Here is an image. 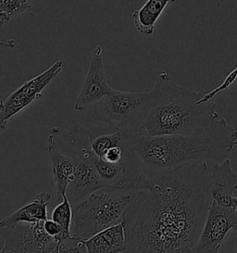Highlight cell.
<instances>
[{
    "mask_svg": "<svg viewBox=\"0 0 237 253\" xmlns=\"http://www.w3.org/2000/svg\"><path fill=\"white\" fill-rule=\"evenodd\" d=\"M151 177L122 219L124 253H181L192 250L212 199L207 163L185 164Z\"/></svg>",
    "mask_w": 237,
    "mask_h": 253,
    "instance_id": "cell-1",
    "label": "cell"
},
{
    "mask_svg": "<svg viewBox=\"0 0 237 253\" xmlns=\"http://www.w3.org/2000/svg\"><path fill=\"white\" fill-rule=\"evenodd\" d=\"M237 146V130L220 115L210 126L191 134L147 136L135 134L134 149L148 176L185 164L221 163Z\"/></svg>",
    "mask_w": 237,
    "mask_h": 253,
    "instance_id": "cell-2",
    "label": "cell"
},
{
    "mask_svg": "<svg viewBox=\"0 0 237 253\" xmlns=\"http://www.w3.org/2000/svg\"><path fill=\"white\" fill-rule=\"evenodd\" d=\"M151 94L150 107L138 134H191L210 126L219 116L213 100L200 104L204 94L178 84L166 71L160 73Z\"/></svg>",
    "mask_w": 237,
    "mask_h": 253,
    "instance_id": "cell-3",
    "label": "cell"
},
{
    "mask_svg": "<svg viewBox=\"0 0 237 253\" xmlns=\"http://www.w3.org/2000/svg\"><path fill=\"white\" fill-rule=\"evenodd\" d=\"M138 192H123L106 187L74 205L72 237L87 240L97 233L122 223L128 207Z\"/></svg>",
    "mask_w": 237,
    "mask_h": 253,
    "instance_id": "cell-4",
    "label": "cell"
},
{
    "mask_svg": "<svg viewBox=\"0 0 237 253\" xmlns=\"http://www.w3.org/2000/svg\"><path fill=\"white\" fill-rule=\"evenodd\" d=\"M50 134L55 137L59 149L74 162V180L67 188L66 196L74 206L105 186L94 163L90 132L88 128L74 125L65 133H62L59 127H54Z\"/></svg>",
    "mask_w": 237,
    "mask_h": 253,
    "instance_id": "cell-5",
    "label": "cell"
},
{
    "mask_svg": "<svg viewBox=\"0 0 237 253\" xmlns=\"http://www.w3.org/2000/svg\"><path fill=\"white\" fill-rule=\"evenodd\" d=\"M151 97V91L127 92L113 88L93 107L92 117L107 126L126 129L133 133L135 130L138 134L149 110Z\"/></svg>",
    "mask_w": 237,
    "mask_h": 253,
    "instance_id": "cell-6",
    "label": "cell"
},
{
    "mask_svg": "<svg viewBox=\"0 0 237 253\" xmlns=\"http://www.w3.org/2000/svg\"><path fill=\"white\" fill-rule=\"evenodd\" d=\"M62 68L63 62L61 60L56 61L44 73L24 83L6 99L0 100V131L6 129L8 121L17 113L43 97V90L61 72Z\"/></svg>",
    "mask_w": 237,
    "mask_h": 253,
    "instance_id": "cell-7",
    "label": "cell"
},
{
    "mask_svg": "<svg viewBox=\"0 0 237 253\" xmlns=\"http://www.w3.org/2000/svg\"><path fill=\"white\" fill-rule=\"evenodd\" d=\"M237 228V215L231 208H224L212 201L194 253H218L230 231Z\"/></svg>",
    "mask_w": 237,
    "mask_h": 253,
    "instance_id": "cell-8",
    "label": "cell"
},
{
    "mask_svg": "<svg viewBox=\"0 0 237 253\" xmlns=\"http://www.w3.org/2000/svg\"><path fill=\"white\" fill-rule=\"evenodd\" d=\"M44 222L19 223L12 227H0L4 247L14 253H44L49 246L57 242L45 233Z\"/></svg>",
    "mask_w": 237,
    "mask_h": 253,
    "instance_id": "cell-9",
    "label": "cell"
},
{
    "mask_svg": "<svg viewBox=\"0 0 237 253\" xmlns=\"http://www.w3.org/2000/svg\"><path fill=\"white\" fill-rule=\"evenodd\" d=\"M113 89L108 81L104 65L103 47L97 45L93 54L88 72L74 105L77 112H83L97 104Z\"/></svg>",
    "mask_w": 237,
    "mask_h": 253,
    "instance_id": "cell-10",
    "label": "cell"
},
{
    "mask_svg": "<svg viewBox=\"0 0 237 253\" xmlns=\"http://www.w3.org/2000/svg\"><path fill=\"white\" fill-rule=\"evenodd\" d=\"M237 190V172L226 159L215 164L209 173V192L212 201L224 208H231Z\"/></svg>",
    "mask_w": 237,
    "mask_h": 253,
    "instance_id": "cell-11",
    "label": "cell"
},
{
    "mask_svg": "<svg viewBox=\"0 0 237 253\" xmlns=\"http://www.w3.org/2000/svg\"><path fill=\"white\" fill-rule=\"evenodd\" d=\"M48 152L51 160L52 171L57 187L58 202L66 195L67 188L74 177V164L72 159L59 149L53 134H48Z\"/></svg>",
    "mask_w": 237,
    "mask_h": 253,
    "instance_id": "cell-12",
    "label": "cell"
},
{
    "mask_svg": "<svg viewBox=\"0 0 237 253\" xmlns=\"http://www.w3.org/2000/svg\"><path fill=\"white\" fill-rule=\"evenodd\" d=\"M51 195L47 191L38 194L31 202L0 221V227H12L19 223H34L47 219L46 207L49 205Z\"/></svg>",
    "mask_w": 237,
    "mask_h": 253,
    "instance_id": "cell-13",
    "label": "cell"
},
{
    "mask_svg": "<svg viewBox=\"0 0 237 253\" xmlns=\"http://www.w3.org/2000/svg\"><path fill=\"white\" fill-rule=\"evenodd\" d=\"M122 223L111 226L85 240L88 253H120L125 249Z\"/></svg>",
    "mask_w": 237,
    "mask_h": 253,
    "instance_id": "cell-14",
    "label": "cell"
},
{
    "mask_svg": "<svg viewBox=\"0 0 237 253\" xmlns=\"http://www.w3.org/2000/svg\"><path fill=\"white\" fill-rule=\"evenodd\" d=\"M176 0H148L142 8L133 11L135 28L143 36L150 37L155 32L156 23L170 3Z\"/></svg>",
    "mask_w": 237,
    "mask_h": 253,
    "instance_id": "cell-15",
    "label": "cell"
},
{
    "mask_svg": "<svg viewBox=\"0 0 237 253\" xmlns=\"http://www.w3.org/2000/svg\"><path fill=\"white\" fill-rule=\"evenodd\" d=\"M31 4L32 2L25 0H0V25L22 14Z\"/></svg>",
    "mask_w": 237,
    "mask_h": 253,
    "instance_id": "cell-16",
    "label": "cell"
},
{
    "mask_svg": "<svg viewBox=\"0 0 237 253\" xmlns=\"http://www.w3.org/2000/svg\"><path fill=\"white\" fill-rule=\"evenodd\" d=\"M51 218V220L59 224L63 230L71 234V227L73 223V207L66 195L63 197L61 202H59L57 207L54 209Z\"/></svg>",
    "mask_w": 237,
    "mask_h": 253,
    "instance_id": "cell-17",
    "label": "cell"
},
{
    "mask_svg": "<svg viewBox=\"0 0 237 253\" xmlns=\"http://www.w3.org/2000/svg\"><path fill=\"white\" fill-rule=\"evenodd\" d=\"M237 80V66L235 68L229 75H227V77L224 79V81L217 87H215L214 89L211 90L210 92H208L207 94H204L203 97L199 99L200 104L202 103H206L208 101L213 100L215 96H217L218 94L222 93L223 91L230 89L231 86L236 83Z\"/></svg>",
    "mask_w": 237,
    "mask_h": 253,
    "instance_id": "cell-18",
    "label": "cell"
},
{
    "mask_svg": "<svg viewBox=\"0 0 237 253\" xmlns=\"http://www.w3.org/2000/svg\"><path fill=\"white\" fill-rule=\"evenodd\" d=\"M59 253H88L85 240L74 237L61 241L59 243Z\"/></svg>",
    "mask_w": 237,
    "mask_h": 253,
    "instance_id": "cell-19",
    "label": "cell"
},
{
    "mask_svg": "<svg viewBox=\"0 0 237 253\" xmlns=\"http://www.w3.org/2000/svg\"><path fill=\"white\" fill-rule=\"evenodd\" d=\"M44 229L45 233L54 238L57 242L60 243L61 241L65 240L67 238H71L72 235L70 233H67L61 228V226L54 222L53 220L46 219L44 222Z\"/></svg>",
    "mask_w": 237,
    "mask_h": 253,
    "instance_id": "cell-20",
    "label": "cell"
},
{
    "mask_svg": "<svg viewBox=\"0 0 237 253\" xmlns=\"http://www.w3.org/2000/svg\"><path fill=\"white\" fill-rule=\"evenodd\" d=\"M218 253H237V228L230 231Z\"/></svg>",
    "mask_w": 237,
    "mask_h": 253,
    "instance_id": "cell-21",
    "label": "cell"
},
{
    "mask_svg": "<svg viewBox=\"0 0 237 253\" xmlns=\"http://www.w3.org/2000/svg\"><path fill=\"white\" fill-rule=\"evenodd\" d=\"M59 242H55L51 246H49L44 253H59Z\"/></svg>",
    "mask_w": 237,
    "mask_h": 253,
    "instance_id": "cell-22",
    "label": "cell"
},
{
    "mask_svg": "<svg viewBox=\"0 0 237 253\" xmlns=\"http://www.w3.org/2000/svg\"><path fill=\"white\" fill-rule=\"evenodd\" d=\"M0 45L7 46V47H14L16 44H15V41H13V40L4 41V40H1V39H0Z\"/></svg>",
    "mask_w": 237,
    "mask_h": 253,
    "instance_id": "cell-23",
    "label": "cell"
},
{
    "mask_svg": "<svg viewBox=\"0 0 237 253\" xmlns=\"http://www.w3.org/2000/svg\"><path fill=\"white\" fill-rule=\"evenodd\" d=\"M231 209H233V210L236 211V213H237V197H235V198L233 199V201H232V206H231Z\"/></svg>",
    "mask_w": 237,
    "mask_h": 253,
    "instance_id": "cell-24",
    "label": "cell"
},
{
    "mask_svg": "<svg viewBox=\"0 0 237 253\" xmlns=\"http://www.w3.org/2000/svg\"><path fill=\"white\" fill-rule=\"evenodd\" d=\"M0 253H12V252H11V251H9V250H8V249H7V248H6V247H3V248H2V250H1V252H0Z\"/></svg>",
    "mask_w": 237,
    "mask_h": 253,
    "instance_id": "cell-25",
    "label": "cell"
},
{
    "mask_svg": "<svg viewBox=\"0 0 237 253\" xmlns=\"http://www.w3.org/2000/svg\"><path fill=\"white\" fill-rule=\"evenodd\" d=\"M193 253L192 250H189V251H185V252H184V253Z\"/></svg>",
    "mask_w": 237,
    "mask_h": 253,
    "instance_id": "cell-26",
    "label": "cell"
},
{
    "mask_svg": "<svg viewBox=\"0 0 237 253\" xmlns=\"http://www.w3.org/2000/svg\"><path fill=\"white\" fill-rule=\"evenodd\" d=\"M25 1H29V2H32L33 0H25Z\"/></svg>",
    "mask_w": 237,
    "mask_h": 253,
    "instance_id": "cell-27",
    "label": "cell"
},
{
    "mask_svg": "<svg viewBox=\"0 0 237 253\" xmlns=\"http://www.w3.org/2000/svg\"></svg>",
    "mask_w": 237,
    "mask_h": 253,
    "instance_id": "cell-28",
    "label": "cell"
}]
</instances>
